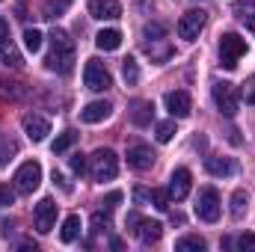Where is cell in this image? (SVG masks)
Here are the masks:
<instances>
[{
	"mask_svg": "<svg viewBox=\"0 0 255 252\" xmlns=\"http://www.w3.org/2000/svg\"><path fill=\"white\" fill-rule=\"evenodd\" d=\"M12 202H15V190L6 187V184H0V205H3V208H9Z\"/></svg>",
	"mask_w": 255,
	"mask_h": 252,
	"instance_id": "obj_37",
	"label": "cell"
},
{
	"mask_svg": "<svg viewBox=\"0 0 255 252\" xmlns=\"http://www.w3.org/2000/svg\"><path fill=\"white\" fill-rule=\"evenodd\" d=\"M15 190L18 193H36L39 190V184H42V166L36 163V160H27V163H21L18 166V172H15Z\"/></svg>",
	"mask_w": 255,
	"mask_h": 252,
	"instance_id": "obj_7",
	"label": "cell"
},
{
	"mask_svg": "<svg viewBox=\"0 0 255 252\" xmlns=\"http://www.w3.org/2000/svg\"><path fill=\"white\" fill-rule=\"evenodd\" d=\"M244 101L255 107V74L253 77H247V83H244Z\"/></svg>",
	"mask_w": 255,
	"mask_h": 252,
	"instance_id": "obj_36",
	"label": "cell"
},
{
	"mask_svg": "<svg viewBox=\"0 0 255 252\" xmlns=\"http://www.w3.org/2000/svg\"><path fill=\"white\" fill-rule=\"evenodd\" d=\"M128 229L145 244V247H151V244H157L160 241V235H163V226L157 223V220H142L139 214H128Z\"/></svg>",
	"mask_w": 255,
	"mask_h": 252,
	"instance_id": "obj_5",
	"label": "cell"
},
{
	"mask_svg": "<svg viewBox=\"0 0 255 252\" xmlns=\"http://www.w3.org/2000/svg\"><path fill=\"white\" fill-rule=\"evenodd\" d=\"M208 24V12L205 9H190V12H184L181 15V21H178V36L184 39V42H193V39H199V33H202V27Z\"/></svg>",
	"mask_w": 255,
	"mask_h": 252,
	"instance_id": "obj_8",
	"label": "cell"
},
{
	"mask_svg": "<svg viewBox=\"0 0 255 252\" xmlns=\"http://www.w3.org/2000/svg\"><path fill=\"white\" fill-rule=\"evenodd\" d=\"M145 51H148V57H151V60H157V63H166V60L172 57V48H169V42H166V39L145 42Z\"/></svg>",
	"mask_w": 255,
	"mask_h": 252,
	"instance_id": "obj_21",
	"label": "cell"
},
{
	"mask_svg": "<svg viewBox=\"0 0 255 252\" xmlns=\"http://www.w3.org/2000/svg\"><path fill=\"white\" fill-rule=\"evenodd\" d=\"M110 113H113V104H110V101H92V104H86V107L80 110V122L95 125V122H104Z\"/></svg>",
	"mask_w": 255,
	"mask_h": 252,
	"instance_id": "obj_16",
	"label": "cell"
},
{
	"mask_svg": "<svg viewBox=\"0 0 255 252\" xmlns=\"http://www.w3.org/2000/svg\"><path fill=\"white\" fill-rule=\"evenodd\" d=\"M119 202H122V193H110V196H107V199H104V202H101V205H104V208H107V211H113V208H116V205H119Z\"/></svg>",
	"mask_w": 255,
	"mask_h": 252,
	"instance_id": "obj_39",
	"label": "cell"
},
{
	"mask_svg": "<svg viewBox=\"0 0 255 252\" xmlns=\"http://www.w3.org/2000/svg\"><path fill=\"white\" fill-rule=\"evenodd\" d=\"M214 101H217V107H220V113L223 116H238V107H241V95H238V86L235 83H226V80H220V83H214Z\"/></svg>",
	"mask_w": 255,
	"mask_h": 252,
	"instance_id": "obj_4",
	"label": "cell"
},
{
	"mask_svg": "<svg viewBox=\"0 0 255 252\" xmlns=\"http://www.w3.org/2000/svg\"><path fill=\"white\" fill-rule=\"evenodd\" d=\"M205 169L211 172V175H217V178H223V175H235V160H229V157H205Z\"/></svg>",
	"mask_w": 255,
	"mask_h": 252,
	"instance_id": "obj_19",
	"label": "cell"
},
{
	"mask_svg": "<svg viewBox=\"0 0 255 252\" xmlns=\"http://www.w3.org/2000/svg\"><path fill=\"white\" fill-rule=\"evenodd\" d=\"M107 229H110V217L95 214V217H92V235H101V232H107Z\"/></svg>",
	"mask_w": 255,
	"mask_h": 252,
	"instance_id": "obj_34",
	"label": "cell"
},
{
	"mask_svg": "<svg viewBox=\"0 0 255 252\" xmlns=\"http://www.w3.org/2000/svg\"><path fill=\"white\" fill-rule=\"evenodd\" d=\"M89 175L92 181L104 184V181H113L119 175V157L113 148H98L92 157H89Z\"/></svg>",
	"mask_w": 255,
	"mask_h": 252,
	"instance_id": "obj_2",
	"label": "cell"
},
{
	"mask_svg": "<svg viewBox=\"0 0 255 252\" xmlns=\"http://www.w3.org/2000/svg\"><path fill=\"white\" fill-rule=\"evenodd\" d=\"M151 202H154V208H157V211H169V205H172L169 190H151Z\"/></svg>",
	"mask_w": 255,
	"mask_h": 252,
	"instance_id": "obj_30",
	"label": "cell"
},
{
	"mask_svg": "<svg viewBox=\"0 0 255 252\" xmlns=\"http://www.w3.org/2000/svg\"><path fill=\"white\" fill-rule=\"evenodd\" d=\"M89 15L98 21H116L122 15V3L119 0H89Z\"/></svg>",
	"mask_w": 255,
	"mask_h": 252,
	"instance_id": "obj_13",
	"label": "cell"
},
{
	"mask_svg": "<svg viewBox=\"0 0 255 252\" xmlns=\"http://www.w3.org/2000/svg\"><path fill=\"white\" fill-rule=\"evenodd\" d=\"M68 166H71V172L83 175V172H86V157H83V154H71V157H68Z\"/></svg>",
	"mask_w": 255,
	"mask_h": 252,
	"instance_id": "obj_35",
	"label": "cell"
},
{
	"mask_svg": "<svg viewBox=\"0 0 255 252\" xmlns=\"http://www.w3.org/2000/svg\"><path fill=\"white\" fill-rule=\"evenodd\" d=\"M244 54H247V39H241L238 33H223V39H220V65L226 71H232V68H238Z\"/></svg>",
	"mask_w": 255,
	"mask_h": 252,
	"instance_id": "obj_3",
	"label": "cell"
},
{
	"mask_svg": "<svg viewBox=\"0 0 255 252\" xmlns=\"http://www.w3.org/2000/svg\"><path fill=\"white\" fill-rule=\"evenodd\" d=\"M6 39H9V24H6V21L0 18V45H3Z\"/></svg>",
	"mask_w": 255,
	"mask_h": 252,
	"instance_id": "obj_40",
	"label": "cell"
},
{
	"mask_svg": "<svg viewBox=\"0 0 255 252\" xmlns=\"http://www.w3.org/2000/svg\"><path fill=\"white\" fill-rule=\"evenodd\" d=\"M42 39H45V36H42L36 27H27V30H24V48H27L30 54H36V51L42 48Z\"/></svg>",
	"mask_w": 255,
	"mask_h": 252,
	"instance_id": "obj_25",
	"label": "cell"
},
{
	"mask_svg": "<svg viewBox=\"0 0 255 252\" xmlns=\"http://www.w3.org/2000/svg\"><path fill=\"white\" fill-rule=\"evenodd\" d=\"M122 74H125L128 86H133V83L139 80V68H136V60H133V57H125V60H122Z\"/></svg>",
	"mask_w": 255,
	"mask_h": 252,
	"instance_id": "obj_29",
	"label": "cell"
},
{
	"mask_svg": "<svg viewBox=\"0 0 255 252\" xmlns=\"http://www.w3.org/2000/svg\"><path fill=\"white\" fill-rule=\"evenodd\" d=\"M24 133H27L33 142H42V139L51 133V122H48L45 116H39V113H27V116H24Z\"/></svg>",
	"mask_w": 255,
	"mask_h": 252,
	"instance_id": "obj_14",
	"label": "cell"
},
{
	"mask_svg": "<svg viewBox=\"0 0 255 252\" xmlns=\"http://www.w3.org/2000/svg\"><path fill=\"white\" fill-rule=\"evenodd\" d=\"M247 205H250V196H247V190H235V196H232V217H244V211H247Z\"/></svg>",
	"mask_w": 255,
	"mask_h": 252,
	"instance_id": "obj_26",
	"label": "cell"
},
{
	"mask_svg": "<svg viewBox=\"0 0 255 252\" xmlns=\"http://www.w3.org/2000/svg\"><path fill=\"white\" fill-rule=\"evenodd\" d=\"M238 250H244V252H255V232H244V235L238 238Z\"/></svg>",
	"mask_w": 255,
	"mask_h": 252,
	"instance_id": "obj_33",
	"label": "cell"
},
{
	"mask_svg": "<svg viewBox=\"0 0 255 252\" xmlns=\"http://www.w3.org/2000/svg\"><path fill=\"white\" fill-rule=\"evenodd\" d=\"M33 223H36V232L48 235L57 223V202L54 199H42L36 208H33Z\"/></svg>",
	"mask_w": 255,
	"mask_h": 252,
	"instance_id": "obj_10",
	"label": "cell"
},
{
	"mask_svg": "<svg viewBox=\"0 0 255 252\" xmlns=\"http://www.w3.org/2000/svg\"><path fill=\"white\" fill-rule=\"evenodd\" d=\"M83 83H86V89H92V92H104V89L113 86L110 71L104 68V63H98V60H89V63H86V68H83Z\"/></svg>",
	"mask_w": 255,
	"mask_h": 252,
	"instance_id": "obj_9",
	"label": "cell"
},
{
	"mask_svg": "<svg viewBox=\"0 0 255 252\" xmlns=\"http://www.w3.org/2000/svg\"><path fill=\"white\" fill-rule=\"evenodd\" d=\"M154 151H151V145H142V142H136V145H130L128 148V166L130 169H136V172H145V169H151L154 166Z\"/></svg>",
	"mask_w": 255,
	"mask_h": 252,
	"instance_id": "obj_11",
	"label": "cell"
},
{
	"mask_svg": "<svg viewBox=\"0 0 255 252\" xmlns=\"http://www.w3.org/2000/svg\"><path fill=\"white\" fill-rule=\"evenodd\" d=\"M175 136V122H160L157 125V142H169Z\"/></svg>",
	"mask_w": 255,
	"mask_h": 252,
	"instance_id": "obj_32",
	"label": "cell"
},
{
	"mask_svg": "<svg viewBox=\"0 0 255 252\" xmlns=\"http://www.w3.org/2000/svg\"><path fill=\"white\" fill-rule=\"evenodd\" d=\"M119 45H122V33L119 30H101L95 36V48L98 51H116Z\"/></svg>",
	"mask_w": 255,
	"mask_h": 252,
	"instance_id": "obj_20",
	"label": "cell"
},
{
	"mask_svg": "<svg viewBox=\"0 0 255 252\" xmlns=\"http://www.w3.org/2000/svg\"><path fill=\"white\" fill-rule=\"evenodd\" d=\"M0 163H3V157H0Z\"/></svg>",
	"mask_w": 255,
	"mask_h": 252,
	"instance_id": "obj_41",
	"label": "cell"
},
{
	"mask_svg": "<svg viewBox=\"0 0 255 252\" xmlns=\"http://www.w3.org/2000/svg\"><path fill=\"white\" fill-rule=\"evenodd\" d=\"M77 139H80V133H77V130H63V133L54 139V145H51V148H54V154H63V151H68Z\"/></svg>",
	"mask_w": 255,
	"mask_h": 252,
	"instance_id": "obj_23",
	"label": "cell"
},
{
	"mask_svg": "<svg viewBox=\"0 0 255 252\" xmlns=\"http://www.w3.org/2000/svg\"><path fill=\"white\" fill-rule=\"evenodd\" d=\"M175 250L178 252H202L205 250V241H202L199 235H187V238H181V241L175 244Z\"/></svg>",
	"mask_w": 255,
	"mask_h": 252,
	"instance_id": "obj_24",
	"label": "cell"
},
{
	"mask_svg": "<svg viewBox=\"0 0 255 252\" xmlns=\"http://www.w3.org/2000/svg\"><path fill=\"white\" fill-rule=\"evenodd\" d=\"M0 63L12 65V68H21V65H24V63H21V54H18L12 45H9V48H6V45H0Z\"/></svg>",
	"mask_w": 255,
	"mask_h": 252,
	"instance_id": "obj_27",
	"label": "cell"
},
{
	"mask_svg": "<svg viewBox=\"0 0 255 252\" xmlns=\"http://www.w3.org/2000/svg\"><path fill=\"white\" fill-rule=\"evenodd\" d=\"M77 235H80V217H65V223H63V232H60V241L63 244H74L77 241Z\"/></svg>",
	"mask_w": 255,
	"mask_h": 252,
	"instance_id": "obj_22",
	"label": "cell"
},
{
	"mask_svg": "<svg viewBox=\"0 0 255 252\" xmlns=\"http://www.w3.org/2000/svg\"><path fill=\"white\" fill-rule=\"evenodd\" d=\"M142 36L148 39V42H154V39H163L166 36V24H145V30H142Z\"/></svg>",
	"mask_w": 255,
	"mask_h": 252,
	"instance_id": "obj_31",
	"label": "cell"
},
{
	"mask_svg": "<svg viewBox=\"0 0 255 252\" xmlns=\"http://www.w3.org/2000/svg\"><path fill=\"white\" fill-rule=\"evenodd\" d=\"M128 119L136 127L151 125V119H154V104H151V101H133L130 110H128Z\"/></svg>",
	"mask_w": 255,
	"mask_h": 252,
	"instance_id": "obj_17",
	"label": "cell"
},
{
	"mask_svg": "<svg viewBox=\"0 0 255 252\" xmlns=\"http://www.w3.org/2000/svg\"><path fill=\"white\" fill-rule=\"evenodd\" d=\"M68 3H71V0H57V3L51 0V3H48V6L42 9V18H48V21H54V18H60V15H63L65 9H68Z\"/></svg>",
	"mask_w": 255,
	"mask_h": 252,
	"instance_id": "obj_28",
	"label": "cell"
},
{
	"mask_svg": "<svg viewBox=\"0 0 255 252\" xmlns=\"http://www.w3.org/2000/svg\"><path fill=\"white\" fill-rule=\"evenodd\" d=\"M166 110L172 113V119H187V116H190V110H193L190 95H187L184 89L169 92V95H166Z\"/></svg>",
	"mask_w": 255,
	"mask_h": 252,
	"instance_id": "obj_12",
	"label": "cell"
},
{
	"mask_svg": "<svg viewBox=\"0 0 255 252\" xmlns=\"http://www.w3.org/2000/svg\"><path fill=\"white\" fill-rule=\"evenodd\" d=\"M45 65L51 71H60V74L71 71V65H74V42L68 39V33H63V30L51 33V54L45 57Z\"/></svg>",
	"mask_w": 255,
	"mask_h": 252,
	"instance_id": "obj_1",
	"label": "cell"
},
{
	"mask_svg": "<svg viewBox=\"0 0 255 252\" xmlns=\"http://www.w3.org/2000/svg\"><path fill=\"white\" fill-rule=\"evenodd\" d=\"M220 211H223V205H220V193H217L214 187H202L199 190V199H196V217L205 220V223H217V220H220Z\"/></svg>",
	"mask_w": 255,
	"mask_h": 252,
	"instance_id": "obj_6",
	"label": "cell"
},
{
	"mask_svg": "<svg viewBox=\"0 0 255 252\" xmlns=\"http://www.w3.org/2000/svg\"><path fill=\"white\" fill-rule=\"evenodd\" d=\"M190 169H175L172 172V178H169V199H175V202H181V199H187V193H190Z\"/></svg>",
	"mask_w": 255,
	"mask_h": 252,
	"instance_id": "obj_15",
	"label": "cell"
},
{
	"mask_svg": "<svg viewBox=\"0 0 255 252\" xmlns=\"http://www.w3.org/2000/svg\"><path fill=\"white\" fill-rule=\"evenodd\" d=\"M232 12L238 15V21H241L250 33H255V0H235Z\"/></svg>",
	"mask_w": 255,
	"mask_h": 252,
	"instance_id": "obj_18",
	"label": "cell"
},
{
	"mask_svg": "<svg viewBox=\"0 0 255 252\" xmlns=\"http://www.w3.org/2000/svg\"><path fill=\"white\" fill-rule=\"evenodd\" d=\"M133 202H136V205H148V202H151V193L142 190V187H136L133 190Z\"/></svg>",
	"mask_w": 255,
	"mask_h": 252,
	"instance_id": "obj_38",
	"label": "cell"
}]
</instances>
